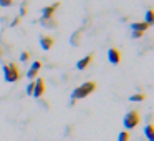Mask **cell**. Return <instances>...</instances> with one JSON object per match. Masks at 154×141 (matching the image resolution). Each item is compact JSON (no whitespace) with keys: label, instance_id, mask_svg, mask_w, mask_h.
Returning a JSON list of instances; mask_svg holds the SVG:
<instances>
[{"label":"cell","instance_id":"7","mask_svg":"<svg viewBox=\"0 0 154 141\" xmlns=\"http://www.w3.org/2000/svg\"><path fill=\"white\" fill-rule=\"evenodd\" d=\"M53 43H55V40L50 35H42L40 37V47L43 48V50H50V48L53 47Z\"/></svg>","mask_w":154,"mask_h":141},{"label":"cell","instance_id":"8","mask_svg":"<svg viewBox=\"0 0 154 141\" xmlns=\"http://www.w3.org/2000/svg\"><path fill=\"white\" fill-rule=\"evenodd\" d=\"M147 28H149V25H147L146 22H134V24H131V30L133 32H141V33H144Z\"/></svg>","mask_w":154,"mask_h":141},{"label":"cell","instance_id":"23","mask_svg":"<svg viewBox=\"0 0 154 141\" xmlns=\"http://www.w3.org/2000/svg\"><path fill=\"white\" fill-rule=\"evenodd\" d=\"M0 55H2V48H0Z\"/></svg>","mask_w":154,"mask_h":141},{"label":"cell","instance_id":"5","mask_svg":"<svg viewBox=\"0 0 154 141\" xmlns=\"http://www.w3.org/2000/svg\"><path fill=\"white\" fill-rule=\"evenodd\" d=\"M108 60H109L111 65H118L121 61V52L118 50L116 47L109 48V50H108Z\"/></svg>","mask_w":154,"mask_h":141},{"label":"cell","instance_id":"10","mask_svg":"<svg viewBox=\"0 0 154 141\" xmlns=\"http://www.w3.org/2000/svg\"><path fill=\"white\" fill-rule=\"evenodd\" d=\"M55 14V5H48V7H45L43 10H42V20H48V18H51Z\"/></svg>","mask_w":154,"mask_h":141},{"label":"cell","instance_id":"4","mask_svg":"<svg viewBox=\"0 0 154 141\" xmlns=\"http://www.w3.org/2000/svg\"><path fill=\"white\" fill-rule=\"evenodd\" d=\"M43 93H45V80L43 78H37V80H35V85H33V93H32V96L40 98Z\"/></svg>","mask_w":154,"mask_h":141},{"label":"cell","instance_id":"14","mask_svg":"<svg viewBox=\"0 0 154 141\" xmlns=\"http://www.w3.org/2000/svg\"><path fill=\"white\" fill-rule=\"evenodd\" d=\"M144 95L143 93H136V95H131L129 96V101H144Z\"/></svg>","mask_w":154,"mask_h":141},{"label":"cell","instance_id":"1","mask_svg":"<svg viewBox=\"0 0 154 141\" xmlns=\"http://www.w3.org/2000/svg\"><path fill=\"white\" fill-rule=\"evenodd\" d=\"M94 90H96V83H94V81H86V83L80 85V86H78L76 90L71 93V101H75V103H76V100L86 98L88 95L93 93Z\"/></svg>","mask_w":154,"mask_h":141},{"label":"cell","instance_id":"16","mask_svg":"<svg viewBox=\"0 0 154 141\" xmlns=\"http://www.w3.org/2000/svg\"><path fill=\"white\" fill-rule=\"evenodd\" d=\"M80 35H81V32H76V33H73L71 35V45H76L78 43V40H80Z\"/></svg>","mask_w":154,"mask_h":141},{"label":"cell","instance_id":"21","mask_svg":"<svg viewBox=\"0 0 154 141\" xmlns=\"http://www.w3.org/2000/svg\"><path fill=\"white\" fill-rule=\"evenodd\" d=\"M18 24H20V17H17V18H15V20H14V22H12V24H10V25H12V27H17Z\"/></svg>","mask_w":154,"mask_h":141},{"label":"cell","instance_id":"17","mask_svg":"<svg viewBox=\"0 0 154 141\" xmlns=\"http://www.w3.org/2000/svg\"><path fill=\"white\" fill-rule=\"evenodd\" d=\"M33 85H35V80L30 81V83H28V86H27V95H28V96H32V93H33Z\"/></svg>","mask_w":154,"mask_h":141},{"label":"cell","instance_id":"12","mask_svg":"<svg viewBox=\"0 0 154 141\" xmlns=\"http://www.w3.org/2000/svg\"><path fill=\"white\" fill-rule=\"evenodd\" d=\"M129 139H131L129 131H121L119 136H118V141H129Z\"/></svg>","mask_w":154,"mask_h":141},{"label":"cell","instance_id":"19","mask_svg":"<svg viewBox=\"0 0 154 141\" xmlns=\"http://www.w3.org/2000/svg\"><path fill=\"white\" fill-rule=\"evenodd\" d=\"M28 58H30V53H28V52H23V53L20 55V60L22 61H28Z\"/></svg>","mask_w":154,"mask_h":141},{"label":"cell","instance_id":"6","mask_svg":"<svg viewBox=\"0 0 154 141\" xmlns=\"http://www.w3.org/2000/svg\"><path fill=\"white\" fill-rule=\"evenodd\" d=\"M40 68H42V61H33V63H32V67H30V70L27 71V78H30V80L33 81L35 78H37Z\"/></svg>","mask_w":154,"mask_h":141},{"label":"cell","instance_id":"22","mask_svg":"<svg viewBox=\"0 0 154 141\" xmlns=\"http://www.w3.org/2000/svg\"><path fill=\"white\" fill-rule=\"evenodd\" d=\"M141 37H143L141 32H133V38H141Z\"/></svg>","mask_w":154,"mask_h":141},{"label":"cell","instance_id":"20","mask_svg":"<svg viewBox=\"0 0 154 141\" xmlns=\"http://www.w3.org/2000/svg\"><path fill=\"white\" fill-rule=\"evenodd\" d=\"M27 7H25V5H22V7H20V17H23V15H27Z\"/></svg>","mask_w":154,"mask_h":141},{"label":"cell","instance_id":"13","mask_svg":"<svg viewBox=\"0 0 154 141\" xmlns=\"http://www.w3.org/2000/svg\"><path fill=\"white\" fill-rule=\"evenodd\" d=\"M42 25H43V27H51V28H55L57 27V22L53 20V18H48V20H42Z\"/></svg>","mask_w":154,"mask_h":141},{"label":"cell","instance_id":"18","mask_svg":"<svg viewBox=\"0 0 154 141\" xmlns=\"http://www.w3.org/2000/svg\"><path fill=\"white\" fill-rule=\"evenodd\" d=\"M14 4V0H0V7H10Z\"/></svg>","mask_w":154,"mask_h":141},{"label":"cell","instance_id":"11","mask_svg":"<svg viewBox=\"0 0 154 141\" xmlns=\"http://www.w3.org/2000/svg\"><path fill=\"white\" fill-rule=\"evenodd\" d=\"M144 134H146V138H147L149 141H154V126H152L151 123L147 124L146 128H144Z\"/></svg>","mask_w":154,"mask_h":141},{"label":"cell","instance_id":"2","mask_svg":"<svg viewBox=\"0 0 154 141\" xmlns=\"http://www.w3.org/2000/svg\"><path fill=\"white\" fill-rule=\"evenodd\" d=\"M22 77L20 70H18V67L15 63H7L4 65V78L5 81H8V83H15V81H18Z\"/></svg>","mask_w":154,"mask_h":141},{"label":"cell","instance_id":"3","mask_svg":"<svg viewBox=\"0 0 154 141\" xmlns=\"http://www.w3.org/2000/svg\"><path fill=\"white\" fill-rule=\"evenodd\" d=\"M139 121H141V116H139V113H137V110H133V111H129V113H126L123 118V124H124L126 130L136 128L137 124H139Z\"/></svg>","mask_w":154,"mask_h":141},{"label":"cell","instance_id":"15","mask_svg":"<svg viewBox=\"0 0 154 141\" xmlns=\"http://www.w3.org/2000/svg\"><path fill=\"white\" fill-rule=\"evenodd\" d=\"M144 22H146L147 25H151V24H152V10H151V8L146 12V17H144Z\"/></svg>","mask_w":154,"mask_h":141},{"label":"cell","instance_id":"9","mask_svg":"<svg viewBox=\"0 0 154 141\" xmlns=\"http://www.w3.org/2000/svg\"><path fill=\"white\" fill-rule=\"evenodd\" d=\"M91 61H93V55H86V57H83V58H81V60L76 63V68H78V70H85V68H86L88 65L91 63Z\"/></svg>","mask_w":154,"mask_h":141}]
</instances>
